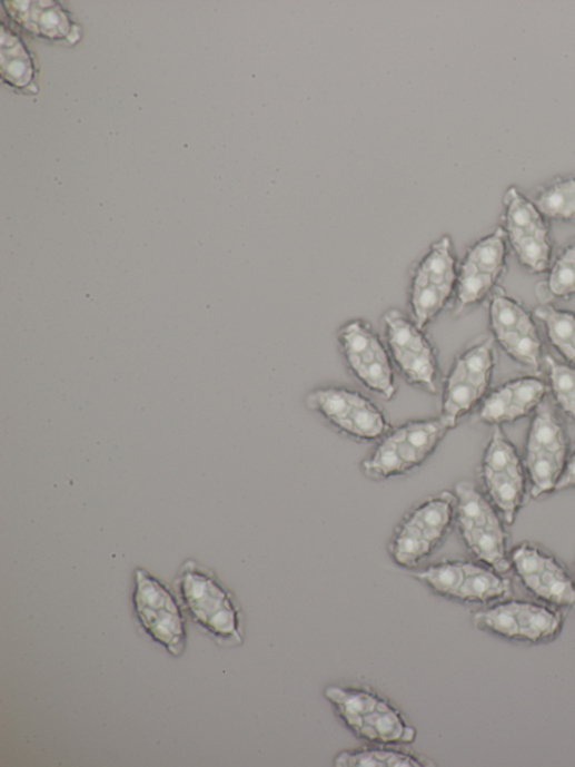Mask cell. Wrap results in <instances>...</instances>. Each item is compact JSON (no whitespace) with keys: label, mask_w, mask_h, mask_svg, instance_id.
<instances>
[{"label":"cell","mask_w":575,"mask_h":767,"mask_svg":"<svg viewBox=\"0 0 575 767\" xmlns=\"http://www.w3.org/2000/svg\"><path fill=\"white\" fill-rule=\"evenodd\" d=\"M175 589L182 609L219 645L242 642L239 609L212 572L189 560L181 567Z\"/></svg>","instance_id":"cell-1"},{"label":"cell","mask_w":575,"mask_h":767,"mask_svg":"<svg viewBox=\"0 0 575 767\" xmlns=\"http://www.w3.org/2000/svg\"><path fill=\"white\" fill-rule=\"evenodd\" d=\"M456 521L469 550L484 564L504 574L510 568L504 519L494 503L470 482L455 488Z\"/></svg>","instance_id":"cell-2"},{"label":"cell","mask_w":575,"mask_h":767,"mask_svg":"<svg viewBox=\"0 0 575 767\" xmlns=\"http://www.w3.org/2000/svg\"><path fill=\"white\" fill-rule=\"evenodd\" d=\"M345 364L371 392L391 400L397 393L394 362L387 345L365 319L344 324L337 335Z\"/></svg>","instance_id":"cell-3"},{"label":"cell","mask_w":575,"mask_h":767,"mask_svg":"<svg viewBox=\"0 0 575 767\" xmlns=\"http://www.w3.org/2000/svg\"><path fill=\"white\" fill-rule=\"evenodd\" d=\"M568 449L564 426L552 407L542 403L528 431L524 460L533 498L556 490L569 458Z\"/></svg>","instance_id":"cell-4"},{"label":"cell","mask_w":575,"mask_h":767,"mask_svg":"<svg viewBox=\"0 0 575 767\" xmlns=\"http://www.w3.org/2000/svg\"><path fill=\"white\" fill-rule=\"evenodd\" d=\"M135 609L147 633L171 655L181 656L187 629L177 594L145 569L136 571Z\"/></svg>","instance_id":"cell-5"},{"label":"cell","mask_w":575,"mask_h":767,"mask_svg":"<svg viewBox=\"0 0 575 767\" xmlns=\"http://www.w3.org/2000/svg\"><path fill=\"white\" fill-rule=\"evenodd\" d=\"M386 345L394 364L413 386L437 391L438 365L433 344L412 316L389 309L384 316Z\"/></svg>","instance_id":"cell-6"},{"label":"cell","mask_w":575,"mask_h":767,"mask_svg":"<svg viewBox=\"0 0 575 767\" xmlns=\"http://www.w3.org/2000/svg\"><path fill=\"white\" fill-rule=\"evenodd\" d=\"M482 478L504 521L514 523L524 503L528 476L517 449L500 426H496L485 451Z\"/></svg>","instance_id":"cell-7"},{"label":"cell","mask_w":575,"mask_h":767,"mask_svg":"<svg viewBox=\"0 0 575 767\" xmlns=\"http://www.w3.org/2000/svg\"><path fill=\"white\" fill-rule=\"evenodd\" d=\"M477 625L497 636L532 643L554 639L563 625L562 616L545 606L514 600L476 616Z\"/></svg>","instance_id":"cell-8"},{"label":"cell","mask_w":575,"mask_h":767,"mask_svg":"<svg viewBox=\"0 0 575 767\" xmlns=\"http://www.w3.org/2000/svg\"><path fill=\"white\" fill-rule=\"evenodd\" d=\"M495 364L485 354L465 352L453 364L445 382L442 415L450 429L485 397Z\"/></svg>","instance_id":"cell-9"},{"label":"cell","mask_w":575,"mask_h":767,"mask_svg":"<svg viewBox=\"0 0 575 767\" xmlns=\"http://www.w3.org/2000/svg\"><path fill=\"white\" fill-rule=\"evenodd\" d=\"M510 564L525 588L536 598L555 606L575 603V580L539 547L519 544L510 555Z\"/></svg>","instance_id":"cell-10"},{"label":"cell","mask_w":575,"mask_h":767,"mask_svg":"<svg viewBox=\"0 0 575 767\" xmlns=\"http://www.w3.org/2000/svg\"><path fill=\"white\" fill-rule=\"evenodd\" d=\"M545 394L546 386L538 378L522 377L510 381L484 400L479 417L496 426L516 422L537 410Z\"/></svg>","instance_id":"cell-11"},{"label":"cell","mask_w":575,"mask_h":767,"mask_svg":"<svg viewBox=\"0 0 575 767\" xmlns=\"http://www.w3.org/2000/svg\"><path fill=\"white\" fill-rule=\"evenodd\" d=\"M447 430L449 427L438 417L410 421L388 434L412 471L436 451Z\"/></svg>","instance_id":"cell-12"},{"label":"cell","mask_w":575,"mask_h":767,"mask_svg":"<svg viewBox=\"0 0 575 767\" xmlns=\"http://www.w3.org/2000/svg\"><path fill=\"white\" fill-rule=\"evenodd\" d=\"M12 17L27 30L40 37L53 40H69L78 38L76 27L57 3L16 2L9 8Z\"/></svg>","instance_id":"cell-13"},{"label":"cell","mask_w":575,"mask_h":767,"mask_svg":"<svg viewBox=\"0 0 575 767\" xmlns=\"http://www.w3.org/2000/svg\"><path fill=\"white\" fill-rule=\"evenodd\" d=\"M455 518V496L446 493L420 504L405 522L415 527L432 544L437 545L449 531Z\"/></svg>","instance_id":"cell-14"},{"label":"cell","mask_w":575,"mask_h":767,"mask_svg":"<svg viewBox=\"0 0 575 767\" xmlns=\"http://www.w3.org/2000/svg\"><path fill=\"white\" fill-rule=\"evenodd\" d=\"M356 732L367 739L384 744H409L416 738V730L405 724L399 711L385 699L367 715Z\"/></svg>","instance_id":"cell-15"},{"label":"cell","mask_w":575,"mask_h":767,"mask_svg":"<svg viewBox=\"0 0 575 767\" xmlns=\"http://www.w3.org/2000/svg\"><path fill=\"white\" fill-rule=\"evenodd\" d=\"M509 592V582L488 566L465 562V580L457 600L485 603L498 600Z\"/></svg>","instance_id":"cell-16"},{"label":"cell","mask_w":575,"mask_h":767,"mask_svg":"<svg viewBox=\"0 0 575 767\" xmlns=\"http://www.w3.org/2000/svg\"><path fill=\"white\" fill-rule=\"evenodd\" d=\"M457 275L450 238L444 236L417 263L412 279L454 288Z\"/></svg>","instance_id":"cell-17"},{"label":"cell","mask_w":575,"mask_h":767,"mask_svg":"<svg viewBox=\"0 0 575 767\" xmlns=\"http://www.w3.org/2000/svg\"><path fill=\"white\" fill-rule=\"evenodd\" d=\"M337 430L358 441L373 442L388 434L389 424L384 412L370 399L363 395L350 415Z\"/></svg>","instance_id":"cell-18"},{"label":"cell","mask_w":575,"mask_h":767,"mask_svg":"<svg viewBox=\"0 0 575 767\" xmlns=\"http://www.w3.org/2000/svg\"><path fill=\"white\" fill-rule=\"evenodd\" d=\"M364 394L344 387H325L309 394L308 406L325 417L336 430L347 420Z\"/></svg>","instance_id":"cell-19"},{"label":"cell","mask_w":575,"mask_h":767,"mask_svg":"<svg viewBox=\"0 0 575 767\" xmlns=\"http://www.w3.org/2000/svg\"><path fill=\"white\" fill-rule=\"evenodd\" d=\"M453 294V287L412 279L409 287L412 317L425 328L443 311Z\"/></svg>","instance_id":"cell-20"},{"label":"cell","mask_w":575,"mask_h":767,"mask_svg":"<svg viewBox=\"0 0 575 767\" xmlns=\"http://www.w3.org/2000/svg\"><path fill=\"white\" fill-rule=\"evenodd\" d=\"M505 226L509 239L547 232L544 225L542 213L536 205L532 204L515 188L506 195Z\"/></svg>","instance_id":"cell-21"},{"label":"cell","mask_w":575,"mask_h":767,"mask_svg":"<svg viewBox=\"0 0 575 767\" xmlns=\"http://www.w3.org/2000/svg\"><path fill=\"white\" fill-rule=\"evenodd\" d=\"M326 697L336 706L338 715L355 731L363 719L375 711L384 699L363 690L330 687Z\"/></svg>","instance_id":"cell-22"},{"label":"cell","mask_w":575,"mask_h":767,"mask_svg":"<svg viewBox=\"0 0 575 767\" xmlns=\"http://www.w3.org/2000/svg\"><path fill=\"white\" fill-rule=\"evenodd\" d=\"M2 71L4 80L18 88H29L34 77V68L21 41L3 28Z\"/></svg>","instance_id":"cell-23"},{"label":"cell","mask_w":575,"mask_h":767,"mask_svg":"<svg viewBox=\"0 0 575 767\" xmlns=\"http://www.w3.org/2000/svg\"><path fill=\"white\" fill-rule=\"evenodd\" d=\"M499 276L483 273L467 263L459 267L454 287L457 308L463 309L483 301Z\"/></svg>","instance_id":"cell-24"},{"label":"cell","mask_w":575,"mask_h":767,"mask_svg":"<svg viewBox=\"0 0 575 767\" xmlns=\"http://www.w3.org/2000/svg\"><path fill=\"white\" fill-rule=\"evenodd\" d=\"M432 544L415 527L403 522L391 543V555L405 568H414L434 550Z\"/></svg>","instance_id":"cell-25"},{"label":"cell","mask_w":575,"mask_h":767,"mask_svg":"<svg viewBox=\"0 0 575 767\" xmlns=\"http://www.w3.org/2000/svg\"><path fill=\"white\" fill-rule=\"evenodd\" d=\"M505 353L523 366L536 370L542 357V343L535 325L496 338Z\"/></svg>","instance_id":"cell-26"},{"label":"cell","mask_w":575,"mask_h":767,"mask_svg":"<svg viewBox=\"0 0 575 767\" xmlns=\"http://www.w3.org/2000/svg\"><path fill=\"white\" fill-rule=\"evenodd\" d=\"M337 766L348 767H419L424 766L415 757L395 750L365 749L343 751L336 757Z\"/></svg>","instance_id":"cell-27"},{"label":"cell","mask_w":575,"mask_h":767,"mask_svg":"<svg viewBox=\"0 0 575 767\" xmlns=\"http://www.w3.org/2000/svg\"><path fill=\"white\" fill-rule=\"evenodd\" d=\"M505 234L498 230L473 246L465 263L483 273L499 276L505 264Z\"/></svg>","instance_id":"cell-28"},{"label":"cell","mask_w":575,"mask_h":767,"mask_svg":"<svg viewBox=\"0 0 575 767\" xmlns=\"http://www.w3.org/2000/svg\"><path fill=\"white\" fill-rule=\"evenodd\" d=\"M539 212L556 220L575 218V179H567L549 186L537 198Z\"/></svg>","instance_id":"cell-29"},{"label":"cell","mask_w":575,"mask_h":767,"mask_svg":"<svg viewBox=\"0 0 575 767\" xmlns=\"http://www.w3.org/2000/svg\"><path fill=\"white\" fill-rule=\"evenodd\" d=\"M364 470L368 476L376 480H386L410 471L389 434L383 437L373 455L365 461Z\"/></svg>","instance_id":"cell-30"},{"label":"cell","mask_w":575,"mask_h":767,"mask_svg":"<svg viewBox=\"0 0 575 767\" xmlns=\"http://www.w3.org/2000/svg\"><path fill=\"white\" fill-rule=\"evenodd\" d=\"M490 325L497 338L535 324L529 314L517 302L498 296L490 306Z\"/></svg>","instance_id":"cell-31"},{"label":"cell","mask_w":575,"mask_h":767,"mask_svg":"<svg viewBox=\"0 0 575 767\" xmlns=\"http://www.w3.org/2000/svg\"><path fill=\"white\" fill-rule=\"evenodd\" d=\"M416 578L436 593L457 598L465 580V562H444L419 572Z\"/></svg>","instance_id":"cell-32"},{"label":"cell","mask_w":575,"mask_h":767,"mask_svg":"<svg viewBox=\"0 0 575 767\" xmlns=\"http://www.w3.org/2000/svg\"><path fill=\"white\" fill-rule=\"evenodd\" d=\"M537 314L546 325L551 344L566 358L575 342V315L553 307L541 308Z\"/></svg>","instance_id":"cell-33"},{"label":"cell","mask_w":575,"mask_h":767,"mask_svg":"<svg viewBox=\"0 0 575 767\" xmlns=\"http://www.w3.org/2000/svg\"><path fill=\"white\" fill-rule=\"evenodd\" d=\"M512 246L523 266L534 273L544 272L551 258L547 232L524 235L510 239Z\"/></svg>","instance_id":"cell-34"},{"label":"cell","mask_w":575,"mask_h":767,"mask_svg":"<svg viewBox=\"0 0 575 767\" xmlns=\"http://www.w3.org/2000/svg\"><path fill=\"white\" fill-rule=\"evenodd\" d=\"M549 384L554 397L571 419L575 421V368L547 360Z\"/></svg>","instance_id":"cell-35"},{"label":"cell","mask_w":575,"mask_h":767,"mask_svg":"<svg viewBox=\"0 0 575 767\" xmlns=\"http://www.w3.org/2000/svg\"><path fill=\"white\" fill-rule=\"evenodd\" d=\"M548 287L557 297L575 294V258L568 250L554 265L548 277Z\"/></svg>","instance_id":"cell-36"},{"label":"cell","mask_w":575,"mask_h":767,"mask_svg":"<svg viewBox=\"0 0 575 767\" xmlns=\"http://www.w3.org/2000/svg\"><path fill=\"white\" fill-rule=\"evenodd\" d=\"M575 489V451L569 455L555 491Z\"/></svg>","instance_id":"cell-37"},{"label":"cell","mask_w":575,"mask_h":767,"mask_svg":"<svg viewBox=\"0 0 575 767\" xmlns=\"http://www.w3.org/2000/svg\"><path fill=\"white\" fill-rule=\"evenodd\" d=\"M565 360L575 365V342Z\"/></svg>","instance_id":"cell-38"},{"label":"cell","mask_w":575,"mask_h":767,"mask_svg":"<svg viewBox=\"0 0 575 767\" xmlns=\"http://www.w3.org/2000/svg\"><path fill=\"white\" fill-rule=\"evenodd\" d=\"M567 250H568V252L572 254V256L575 258V246L568 248Z\"/></svg>","instance_id":"cell-39"}]
</instances>
